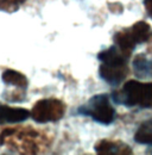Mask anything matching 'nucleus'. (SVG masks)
Returning a JSON list of instances; mask_svg holds the SVG:
<instances>
[{
    "label": "nucleus",
    "instance_id": "nucleus-6",
    "mask_svg": "<svg viewBox=\"0 0 152 155\" xmlns=\"http://www.w3.org/2000/svg\"><path fill=\"white\" fill-rule=\"evenodd\" d=\"M95 152L101 155H127L132 154L130 146L120 141L102 140L95 144Z\"/></svg>",
    "mask_w": 152,
    "mask_h": 155
},
{
    "label": "nucleus",
    "instance_id": "nucleus-4",
    "mask_svg": "<svg viewBox=\"0 0 152 155\" xmlns=\"http://www.w3.org/2000/svg\"><path fill=\"white\" fill-rule=\"evenodd\" d=\"M78 112L89 116L95 122L101 124H111L115 118V110L109 103V98L107 94H97L94 96L89 101L78 109Z\"/></svg>",
    "mask_w": 152,
    "mask_h": 155
},
{
    "label": "nucleus",
    "instance_id": "nucleus-8",
    "mask_svg": "<svg viewBox=\"0 0 152 155\" xmlns=\"http://www.w3.org/2000/svg\"><path fill=\"white\" fill-rule=\"evenodd\" d=\"M134 140L137 143L149 146L147 153H152V119H149L144 122L137 130Z\"/></svg>",
    "mask_w": 152,
    "mask_h": 155
},
{
    "label": "nucleus",
    "instance_id": "nucleus-3",
    "mask_svg": "<svg viewBox=\"0 0 152 155\" xmlns=\"http://www.w3.org/2000/svg\"><path fill=\"white\" fill-rule=\"evenodd\" d=\"M152 31L150 25L145 21H138L133 24L131 28L118 31L114 35V43L125 54L131 55L137 44L150 41Z\"/></svg>",
    "mask_w": 152,
    "mask_h": 155
},
{
    "label": "nucleus",
    "instance_id": "nucleus-11",
    "mask_svg": "<svg viewBox=\"0 0 152 155\" xmlns=\"http://www.w3.org/2000/svg\"><path fill=\"white\" fill-rule=\"evenodd\" d=\"M23 2H25V0H0V11L14 12Z\"/></svg>",
    "mask_w": 152,
    "mask_h": 155
},
{
    "label": "nucleus",
    "instance_id": "nucleus-10",
    "mask_svg": "<svg viewBox=\"0 0 152 155\" xmlns=\"http://www.w3.org/2000/svg\"><path fill=\"white\" fill-rule=\"evenodd\" d=\"M133 69L139 78H152V61L144 55H138L133 61Z\"/></svg>",
    "mask_w": 152,
    "mask_h": 155
},
{
    "label": "nucleus",
    "instance_id": "nucleus-12",
    "mask_svg": "<svg viewBox=\"0 0 152 155\" xmlns=\"http://www.w3.org/2000/svg\"><path fill=\"white\" fill-rule=\"evenodd\" d=\"M144 4H145V8H146L147 15L152 18V0H144Z\"/></svg>",
    "mask_w": 152,
    "mask_h": 155
},
{
    "label": "nucleus",
    "instance_id": "nucleus-9",
    "mask_svg": "<svg viewBox=\"0 0 152 155\" xmlns=\"http://www.w3.org/2000/svg\"><path fill=\"white\" fill-rule=\"evenodd\" d=\"M1 79L5 84L7 85H14L19 88H23L25 90L27 86H29V80L27 78L25 77L23 73L17 72V71H13V69H6L2 75Z\"/></svg>",
    "mask_w": 152,
    "mask_h": 155
},
{
    "label": "nucleus",
    "instance_id": "nucleus-5",
    "mask_svg": "<svg viewBox=\"0 0 152 155\" xmlns=\"http://www.w3.org/2000/svg\"><path fill=\"white\" fill-rule=\"evenodd\" d=\"M65 105L58 99L38 100L31 110V117L37 123L57 122L64 116Z\"/></svg>",
    "mask_w": 152,
    "mask_h": 155
},
{
    "label": "nucleus",
    "instance_id": "nucleus-7",
    "mask_svg": "<svg viewBox=\"0 0 152 155\" xmlns=\"http://www.w3.org/2000/svg\"><path fill=\"white\" fill-rule=\"evenodd\" d=\"M30 116H31V112L25 109H17V107H11V106L0 104V124L23 122Z\"/></svg>",
    "mask_w": 152,
    "mask_h": 155
},
{
    "label": "nucleus",
    "instance_id": "nucleus-2",
    "mask_svg": "<svg viewBox=\"0 0 152 155\" xmlns=\"http://www.w3.org/2000/svg\"><path fill=\"white\" fill-rule=\"evenodd\" d=\"M112 98L115 103L128 107L152 109V82L130 80L121 91L114 92Z\"/></svg>",
    "mask_w": 152,
    "mask_h": 155
},
{
    "label": "nucleus",
    "instance_id": "nucleus-1",
    "mask_svg": "<svg viewBox=\"0 0 152 155\" xmlns=\"http://www.w3.org/2000/svg\"><path fill=\"white\" fill-rule=\"evenodd\" d=\"M130 55L125 54L116 45H113L103 51H101L97 58L101 61L99 74L102 80L112 86L121 84L128 74V61Z\"/></svg>",
    "mask_w": 152,
    "mask_h": 155
}]
</instances>
